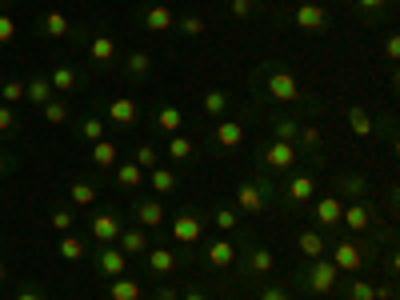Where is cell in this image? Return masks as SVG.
I'll return each instance as SVG.
<instances>
[{
    "label": "cell",
    "mask_w": 400,
    "mask_h": 300,
    "mask_svg": "<svg viewBox=\"0 0 400 300\" xmlns=\"http://www.w3.org/2000/svg\"><path fill=\"white\" fill-rule=\"evenodd\" d=\"M337 280H340L337 264L325 261V256H316V261L308 264V273H304V288H308V292H316V296L332 292V288H337Z\"/></svg>",
    "instance_id": "6da1fadb"
},
{
    "label": "cell",
    "mask_w": 400,
    "mask_h": 300,
    "mask_svg": "<svg viewBox=\"0 0 400 300\" xmlns=\"http://www.w3.org/2000/svg\"><path fill=\"white\" fill-rule=\"evenodd\" d=\"M264 204H268V185L264 180H244V185H237V208L240 213H264Z\"/></svg>",
    "instance_id": "7a4b0ae2"
},
{
    "label": "cell",
    "mask_w": 400,
    "mask_h": 300,
    "mask_svg": "<svg viewBox=\"0 0 400 300\" xmlns=\"http://www.w3.org/2000/svg\"><path fill=\"white\" fill-rule=\"evenodd\" d=\"M296 144H292V140H273V144H268V149L261 152V161L268 164V168H276V173H285V168H292V164H296Z\"/></svg>",
    "instance_id": "3957f363"
},
{
    "label": "cell",
    "mask_w": 400,
    "mask_h": 300,
    "mask_svg": "<svg viewBox=\"0 0 400 300\" xmlns=\"http://www.w3.org/2000/svg\"><path fill=\"white\" fill-rule=\"evenodd\" d=\"M268 96L280 100V104H296L300 100V85H296V76H288L276 68L273 76H268Z\"/></svg>",
    "instance_id": "277c9868"
},
{
    "label": "cell",
    "mask_w": 400,
    "mask_h": 300,
    "mask_svg": "<svg viewBox=\"0 0 400 300\" xmlns=\"http://www.w3.org/2000/svg\"><path fill=\"white\" fill-rule=\"evenodd\" d=\"M292 20H296L304 32H325V25H328V16H325V8L316 4V0H304V4H296V13H292Z\"/></svg>",
    "instance_id": "5b68a950"
},
{
    "label": "cell",
    "mask_w": 400,
    "mask_h": 300,
    "mask_svg": "<svg viewBox=\"0 0 400 300\" xmlns=\"http://www.w3.org/2000/svg\"><path fill=\"white\" fill-rule=\"evenodd\" d=\"M213 140H216V149H240L244 144V125L240 120H216V128H213Z\"/></svg>",
    "instance_id": "8992f818"
},
{
    "label": "cell",
    "mask_w": 400,
    "mask_h": 300,
    "mask_svg": "<svg viewBox=\"0 0 400 300\" xmlns=\"http://www.w3.org/2000/svg\"><path fill=\"white\" fill-rule=\"evenodd\" d=\"M332 264H337V273H356V268L364 264L361 244H352V240H340L337 249H332Z\"/></svg>",
    "instance_id": "52a82bcc"
},
{
    "label": "cell",
    "mask_w": 400,
    "mask_h": 300,
    "mask_svg": "<svg viewBox=\"0 0 400 300\" xmlns=\"http://www.w3.org/2000/svg\"><path fill=\"white\" fill-rule=\"evenodd\" d=\"M120 216L116 213H100V216H92V237L100 240V244H116L120 240Z\"/></svg>",
    "instance_id": "ba28073f"
},
{
    "label": "cell",
    "mask_w": 400,
    "mask_h": 300,
    "mask_svg": "<svg viewBox=\"0 0 400 300\" xmlns=\"http://www.w3.org/2000/svg\"><path fill=\"white\" fill-rule=\"evenodd\" d=\"M340 225L352 228V232H364V228L373 225V208L361 204V200H352V204H344V213H340Z\"/></svg>",
    "instance_id": "9c48e42d"
},
{
    "label": "cell",
    "mask_w": 400,
    "mask_h": 300,
    "mask_svg": "<svg viewBox=\"0 0 400 300\" xmlns=\"http://www.w3.org/2000/svg\"><path fill=\"white\" fill-rule=\"evenodd\" d=\"M173 240H180V244H196L200 240V216L196 213H180L173 220Z\"/></svg>",
    "instance_id": "30bf717a"
},
{
    "label": "cell",
    "mask_w": 400,
    "mask_h": 300,
    "mask_svg": "<svg viewBox=\"0 0 400 300\" xmlns=\"http://www.w3.org/2000/svg\"><path fill=\"white\" fill-rule=\"evenodd\" d=\"M100 273L104 276H125V268H128V256L120 249H113V244H104V249H100Z\"/></svg>",
    "instance_id": "8fae6325"
},
{
    "label": "cell",
    "mask_w": 400,
    "mask_h": 300,
    "mask_svg": "<svg viewBox=\"0 0 400 300\" xmlns=\"http://www.w3.org/2000/svg\"><path fill=\"white\" fill-rule=\"evenodd\" d=\"M108 120L120 125V128H132L137 125V104H132L128 96H116L113 104H108Z\"/></svg>",
    "instance_id": "7c38bea8"
},
{
    "label": "cell",
    "mask_w": 400,
    "mask_h": 300,
    "mask_svg": "<svg viewBox=\"0 0 400 300\" xmlns=\"http://www.w3.org/2000/svg\"><path fill=\"white\" fill-rule=\"evenodd\" d=\"M340 213H344V200L340 196H320L316 208H313V216L320 220V225H340Z\"/></svg>",
    "instance_id": "4fadbf2b"
},
{
    "label": "cell",
    "mask_w": 400,
    "mask_h": 300,
    "mask_svg": "<svg viewBox=\"0 0 400 300\" xmlns=\"http://www.w3.org/2000/svg\"><path fill=\"white\" fill-rule=\"evenodd\" d=\"M152 125L161 128V132H168V137H176V132H180V128H185V113H180V108H176V104H164L161 113L152 116Z\"/></svg>",
    "instance_id": "5bb4252c"
},
{
    "label": "cell",
    "mask_w": 400,
    "mask_h": 300,
    "mask_svg": "<svg viewBox=\"0 0 400 300\" xmlns=\"http://www.w3.org/2000/svg\"><path fill=\"white\" fill-rule=\"evenodd\" d=\"M204 256H208L213 268H228V264L237 261V244H232V240H213V244L204 249Z\"/></svg>",
    "instance_id": "9a60e30c"
},
{
    "label": "cell",
    "mask_w": 400,
    "mask_h": 300,
    "mask_svg": "<svg viewBox=\"0 0 400 300\" xmlns=\"http://www.w3.org/2000/svg\"><path fill=\"white\" fill-rule=\"evenodd\" d=\"M120 252L125 256H144L149 252V237H144V228H128V232H120Z\"/></svg>",
    "instance_id": "2e32d148"
},
{
    "label": "cell",
    "mask_w": 400,
    "mask_h": 300,
    "mask_svg": "<svg viewBox=\"0 0 400 300\" xmlns=\"http://www.w3.org/2000/svg\"><path fill=\"white\" fill-rule=\"evenodd\" d=\"M144 256H149V273H156V276L176 273V252L173 249H149Z\"/></svg>",
    "instance_id": "e0dca14e"
},
{
    "label": "cell",
    "mask_w": 400,
    "mask_h": 300,
    "mask_svg": "<svg viewBox=\"0 0 400 300\" xmlns=\"http://www.w3.org/2000/svg\"><path fill=\"white\" fill-rule=\"evenodd\" d=\"M116 161H120V149H116V140H96L92 144V164H100V168H116Z\"/></svg>",
    "instance_id": "ac0fdd59"
},
{
    "label": "cell",
    "mask_w": 400,
    "mask_h": 300,
    "mask_svg": "<svg viewBox=\"0 0 400 300\" xmlns=\"http://www.w3.org/2000/svg\"><path fill=\"white\" fill-rule=\"evenodd\" d=\"M176 25V16L164 8V4H149V13H144V28H152V32H168V28Z\"/></svg>",
    "instance_id": "d6986e66"
},
{
    "label": "cell",
    "mask_w": 400,
    "mask_h": 300,
    "mask_svg": "<svg viewBox=\"0 0 400 300\" xmlns=\"http://www.w3.org/2000/svg\"><path fill=\"white\" fill-rule=\"evenodd\" d=\"M88 56L96 64H108L116 56V40L108 37V32H100V37H92V44H88Z\"/></svg>",
    "instance_id": "ffe728a7"
},
{
    "label": "cell",
    "mask_w": 400,
    "mask_h": 300,
    "mask_svg": "<svg viewBox=\"0 0 400 300\" xmlns=\"http://www.w3.org/2000/svg\"><path fill=\"white\" fill-rule=\"evenodd\" d=\"M137 220H140V228H156L164 220V204L161 200H140L137 204Z\"/></svg>",
    "instance_id": "44dd1931"
},
{
    "label": "cell",
    "mask_w": 400,
    "mask_h": 300,
    "mask_svg": "<svg viewBox=\"0 0 400 300\" xmlns=\"http://www.w3.org/2000/svg\"><path fill=\"white\" fill-rule=\"evenodd\" d=\"M296 249L304 252L308 261H316V256H325V237H320V232H313V228H304V232L296 237Z\"/></svg>",
    "instance_id": "7402d4cb"
},
{
    "label": "cell",
    "mask_w": 400,
    "mask_h": 300,
    "mask_svg": "<svg viewBox=\"0 0 400 300\" xmlns=\"http://www.w3.org/2000/svg\"><path fill=\"white\" fill-rule=\"evenodd\" d=\"M313 192H316V180H313L308 173H304V176H292V180H288V200H296V204L313 200Z\"/></svg>",
    "instance_id": "603a6c76"
},
{
    "label": "cell",
    "mask_w": 400,
    "mask_h": 300,
    "mask_svg": "<svg viewBox=\"0 0 400 300\" xmlns=\"http://www.w3.org/2000/svg\"><path fill=\"white\" fill-rule=\"evenodd\" d=\"M116 185H120V188H140V185H144V168H137V164H132V161H116Z\"/></svg>",
    "instance_id": "cb8c5ba5"
},
{
    "label": "cell",
    "mask_w": 400,
    "mask_h": 300,
    "mask_svg": "<svg viewBox=\"0 0 400 300\" xmlns=\"http://www.w3.org/2000/svg\"><path fill=\"white\" fill-rule=\"evenodd\" d=\"M108 296H113V300H140V285H137V280H128V276H113Z\"/></svg>",
    "instance_id": "d4e9b609"
},
{
    "label": "cell",
    "mask_w": 400,
    "mask_h": 300,
    "mask_svg": "<svg viewBox=\"0 0 400 300\" xmlns=\"http://www.w3.org/2000/svg\"><path fill=\"white\" fill-rule=\"evenodd\" d=\"M49 85H52V92H73L76 88V73L68 68V64H56L49 73Z\"/></svg>",
    "instance_id": "484cf974"
},
{
    "label": "cell",
    "mask_w": 400,
    "mask_h": 300,
    "mask_svg": "<svg viewBox=\"0 0 400 300\" xmlns=\"http://www.w3.org/2000/svg\"><path fill=\"white\" fill-rule=\"evenodd\" d=\"M276 268V256H273V249H252V256H249V273H256V276H268Z\"/></svg>",
    "instance_id": "4316f807"
},
{
    "label": "cell",
    "mask_w": 400,
    "mask_h": 300,
    "mask_svg": "<svg viewBox=\"0 0 400 300\" xmlns=\"http://www.w3.org/2000/svg\"><path fill=\"white\" fill-rule=\"evenodd\" d=\"M68 196H73V204H80V208H92V204H96V185L76 180V185H68Z\"/></svg>",
    "instance_id": "83f0119b"
},
{
    "label": "cell",
    "mask_w": 400,
    "mask_h": 300,
    "mask_svg": "<svg viewBox=\"0 0 400 300\" xmlns=\"http://www.w3.org/2000/svg\"><path fill=\"white\" fill-rule=\"evenodd\" d=\"M25 100H32V104H40V108H44V104L52 100L49 76H44V80H28V85H25Z\"/></svg>",
    "instance_id": "f1b7e54d"
},
{
    "label": "cell",
    "mask_w": 400,
    "mask_h": 300,
    "mask_svg": "<svg viewBox=\"0 0 400 300\" xmlns=\"http://www.w3.org/2000/svg\"><path fill=\"white\" fill-rule=\"evenodd\" d=\"M349 128L356 132V137H373V132H376L373 116L364 113V108H349Z\"/></svg>",
    "instance_id": "f546056e"
},
{
    "label": "cell",
    "mask_w": 400,
    "mask_h": 300,
    "mask_svg": "<svg viewBox=\"0 0 400 300\" xmlns=\"http://www.w3.org/2000/svg\"><path fill=\"white\" fill-rule=\"evenodd\" d=\"M56 252H61L64 261H80V256H85V240L73 237V232H64L61 244H56Z\"/></svg>",
    "instance_id": "4dcf8cb0"
},
{
    "label": "cell",
    "mask_w": 400,
    "mask_h": 300,
    "mask_svg": "<svg viewBox=\"0 0 400 300\" xmlns=\"http://www.w3.org/2000/svg\"><path fill=\"white\" fill-rule=\"evenodd\" d=\"M273 137L276 140H296L300 137V120H292V116H276L273 120Z\"/></svg>",
    "instance_id": "1f68e13d"
},
{
    "label": "cell",
    "mask_w": 400,
    "mask_h": 300,
    "mask_svg": "<svg viewBox=\"0 0 400 300\" xmlns=\"http://www.w3.org/2000/svg\"><path fill=\"white\" fill-rule=\"evenodd\" d=\"M200 104H204V113H208V116H216V120H220V116H225V108H228V96L220 92V88H213V92H204V100H200Z\"/></svg>",
    "instance_id": "d6a6232c"
},
{
    "label": "cell",
    "mask_w": 400,
    "mask_h": 300,
    "mask_svg": "<svg viewBox=\"0 0 400 300\" xmlns=\"http://www.w3.org/2000/svg\"><path fill=\"white\" fill-rule=\"evenodd\" d=\"M125 64H128V73H132V76H149L152 73V56H149V52H128V56H125Z\"/></svg>",
    "instance_id": "836d02e7"
},
{
    "label": "cell",
    "mask_w": 400,
    "mask_h": 300,
    "mask_svg": "<svg viewBox=\"0 0 400 300\" xmlns=\"http://www.w3.org/2000/svg\"><path fill=\"white\" fill-rule=\"evenodd\" d=\"M349 300H380V288L373 280H352L349 285Z\"/></svg>",
    "instance_id": "e575fe53"
},
{
    "label": "cell",
    "mask_w": 400,
    "mask_h": 300,
    "mask_svg": "<svg viewBox=\"0 0 400 300\" xmlns=\"http://www.w3.org/2000/svg\"><path fill=\"white\" fill-rule=\"evenodd\" d=\"M176 188V173H168V168H161V164H156V168H152V192H173Z\"/></svg>",
    "instance_id": "d590c367"
},
{
    "label": "cell",
    "mask_w": 400,
    "mask_h": 300,
    "mask_svg": "<svg viewBox=\"0 0 400 300\" xmlns=\"http://www.w3.org/2000/svg\"><path fill=\"white\" fill-rule=\"evenodd\" d=\"M80 137H85L88 144L104 140V120H96V116H85V120H80Z\"/></svg>",
    "instance_id": "8d00e7d4"
},
{
    "label": "cell",
    "mask_w": 400,
    "mask_h": 300,
    "mask_svg": "<svg viewBox=\"0 0 400 300\" xmlns=\"http://www.w3.org/2000/svg\"><path fill=\"white\" fill-rule=\"evenodd\" d=\"M44 32L56 37V40L68 37V16H64V13H49V16H44Z\"/></svg>",
    "instance_id": "74e56055"
},
{
    "label": "cell",
    "mask_w": 400,
    "mask_h": 300,
    "mask_svg": "<svg viewBox=\"0 0 400 300\" xmlns=\"http://www.w3.org/2000/svg\"><path fill=\"white\" fill-rule=\"evenodd\" d=\"M168 156H173V161H188V156H192V140L180 137V132L168 137Z\"/></svg>",
    "instance_id": "f35d334b"
},
{
    "label": "cell",
    "mask_w": 400,
    "mask_h": 300,
    "mask_svg": "<svg viewBox=\"0 0 400 300\" xmlns=\"http://www.w3.org/2000/svg\"><path fill=\"white\" fill-rule=\"evenodd\" d=\"M156 161H161V152L152 149V144H140V149H137V161H132V164H137V168H144V173H152V168H156Z\"/></svg>",
    "instance_id": "ab89813d"
},
{
    "label": "cell",
    "mask_w": 400,
    "mask_h": 300,
    "mask_svg": "<svg viewBox=\"0 0 400 300\" xmlns=\"http://www.w3.org/2000/svg\"><path fill=\"white\" fill-rule=\"evenodd\" d=\"M0 96H4V104H20V100H25V85H20V80H4V85H0Z\"/></svg>",
    "instance_id": "60d3db41"
},
{
    "label": "cell",
    "mask_w": 400,
    "mask_h": 300,
    "mask_svg": "<svg viewBox=\"0 0 400 300\" xmlns=\"http://www.w3.org/2000/svg\"><path fill=\"white\" fill-rule=\"evenodd\" d=\"M40 113H44V120H49V125H64V120H68V108H64L61 100H49Z\"/></svg>",
    "instance_id": "b9f144b4"
},
{
    "label": "cell",
    "mask_w": 400,
    "mask_h": 300,
    "mask_svg": "<svg viewBox=\"0 0 400 300\" xmlns=\"http://www.w3.org/2000/svg\"><path fill=\"white\" fill-rule=\"evenodd\" d=\"M176 28H180V32H185V37H200V32H204V20H200V16H180V20H176Z\"/></svg>",
    "instance_id": "7bdbcfd3"
},
{
    "label": "cell",
    "mask_w": 400,
    "mask_h": 300,
    "mask_svg": "<svg viewBox=\"0 0 400 300\" xmlns=\"http://www.w3.org/2000/svg\"><path fill=\"white\" fill-rule=\"evenodd\" d=\"M216 228H220V232H232V228H237V208H216Z\"/></svg>",
    "instance_id": "ee69618b"
},
{
    "label": "cell",
    "mask_w": 400,
    "mask_h": 300,
    "mask_svg": "<svg viewBox=\"0 0 400 300\" xmlns=\"http://www.w3.org/2000/svg\"><path fill=\"white\" fill-rule=\"evenodd\" d=\"M52 228H56V232H68V228H73V213H68V208H52Z\"/></svg>",
    "instance_id": "f6af8a7d"
},
{
    "label": "cell",
    "mask_w": 400,
    "mask_h": 300,
    "mask_svg": "<svg viewBox=\"0 0 400 300\" xmlns=\"http://www.w3.org/2000/svg\"><path fill=\"white\" fill-rule=\"evenodd\" d=\"M13 37H16V20L8 13H0V44H8Z\"/></svg>",
    "instance_id": "bcb514c9"
},
{
    "label": "cell",
    "mask_w": 400,
    "mask_h": 300,
    "mask_svg": "<svg viewBox=\"0 0 400 300\" xmlns=\"http://www.w3.org/2000/svg\"><path fill=\"white\" fill-rule=\"evenodd\" d=\"M340 192H344V196H361L364 180H361V176H344V180H340Z\"/></svg>",
    "instance_id": "7dc6e473"
},
{
    "label": "cell",
    "mask_w": 400,
    "mask_h": 300,
    "mask_svg": "<svg viewBox=\"0 0 400 300\" xmlns=\"http://www.w3.org/2000/svg\"><path fill=\"white\" fill-rule=\"evenodd\" d=\"M228 8H232V16H252L256 13V0H228Z\"/></svg>",
    "instance_id": "c3c4849f"
},
{
    "label": "cell",
    "mask_w": 400,
    "mask_h": 300,
    "mask_svg": "<svg viewBox=\"0 0 400 300\" xmlns=\"http://www.w3.org/2000/svg\"><path fill=\"white\" fill-rule=\"evenodd\" d=\"M16 125V116H13V108L8 104H0V132H8V128Z\"/></svg>",
    "instance_id": "681fc988"
},
{
    "label": "cell",
    "mask_w": 400,
    "mask_h": 300,
    "mask_svg": "<svg viewBox=\"0 0 400 300\" xmlns=\"http://www.w3.org/2000/svg\"><path fill=\"white\" fill-rule=\"evenodd\" d=\"M300 144L316 149V144H320V132H316V128H300Z\"/></svg>",
    "instance_id": "f907efd6"
},
{
    "label": "cell",
    "mask_w": 400,
    "mask_h": 300,
    "mask_svg": "<svg viewBox=\"0 0 400 300\" xmlns=\"http://www.w3.org/2000/svg\"><path fill=\"white\" fill-rule=\"evenodd\" d=\"M385 56H388V61H396V56H400V37H388L385 40Z\"/></svg>",
    "instance_id": "816d5d0a"
},
{
    "label": "cell",
    "mask_w": 400,
    "mask_h": 300,
    "mask_svg": "<svg viewBox=\"0 0 400 300\" xmlns=\"http://www.w3.org/2000/svg\"><path fill=\"white\" fill-rule=\"evenodd\" d=\"M261 300H292V296H288V292H280V288H264Z\"/></svg>",
    "instance_id": "f5cc1de1"
},
{
    "label": "cell",
    "mask_w": 400,
    "mask_h": 300,
    "mask_svg": "<svg viewBox=\"0 0 400 300\" xmlns=\"http://www.w3.org/2000/svg\"><path fill=\"white\" fill-rule=\"evenodd\" d=\"M380 4H385V0H356V8H364V13H376Z\"/></svg>",
    "instance_id": "db71d44e"
},
{
    "label": "cell",
    "mask_w": 400,
    "mask_h": 300,
    "mask_svg": "<svg viewBox=\"0 0 400 300\" xmlns=\"http://www.w3.org/2000/svg\"><path fill=\"white\" fill-rule=\"evenodd\" d=\"M180 300H208V296H204L200 288H188V292H185V296H180Z\"/></svg>",
    "instance_id": "11a10c76"
},
{
    "label": "cell",
    "mask_w": 400,
    "mask_h": 300,
    "mask_svg": "<svg viewBox=\"0 0 400 300\" xmlns=\"http://www.w3.org/2000/svg\"><path fill=\"white\" fill-rule=\"evenodd\" d=\"M156 300H180V296H176L173 288H161V292H156Z\"/></svg>",
    "instance_id": "9f6ffc18"
},
{
    "label": "cell",
    "mask_w": 400,
    "mask_h": 300,
    "mask_svg": "<svg viewBox=\"0 0 400 300\" xmlns=\"http://www.w3.org/2000/svg\"><path fill=\"white\" fill-rule=\"evenodd\" d=\"M16 300H40V292H37V288H25V292H20Z\"/></svg>",
    "instance_id": "6f0895ef"
},
{
    "label": "cell",
    "mask_w": 400,
    "mask_h": 300,
    "mask_svg": "<svg viewBox=\"0 0 400 300\" xmlns=\"http://www.w3.org/2000/svg\"><path fill=\"white\" fill-rule=\"evenodd\" d=\"M0 285H4V264H0Z\"/></svg>",
    "instance_id": "680465c9"
},
{
    "label": "cell",
    "mask_w": 400,
    "mask_h": 300,
    "mask_svg": "<svg viewBox=\"0 0 400 300\" xmlns=\"http://www.w3.org/2000/svg\"><path fill=\"white\" fill-rule=\"evenodd\" d=\"M0 176H4V156H0Z\"/></svg>",
    "instance_id": "91938a15"
}]
</instances>
